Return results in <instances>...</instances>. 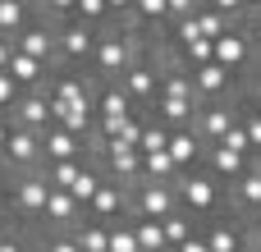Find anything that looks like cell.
<instances>
[{
	"instance_id": "277c9868",
	"label": "cell",
	"mask_w": 261,
	"mask_h": 252,
	"mask_svg": "<svg viewBox=\"0 0 261 252\" xmlns=\"http://www.w3.org/2000/svg\"><path fill=\"white\" fill-rule=\"evenodd\" d=\"M14 110H18V129H32V133H46V124L55 119V101H50V92H28Z\"/></svg>"
},
{
	"instance_id": "f6af8a7d",
	"label": "cell",
	"mask_w": 261,
	"mask_h": 252,
	"mask_svg": "<svg viewBox=\"0 0 261 252\" xmlns=\"http://www.w3.org/2000/svg\"><path fill=\"white\" fill-rule=\"evenodd\" d=\"M179 252H206V239H188V243H184Z\"/></svg>"
},
{
	"instance_id": "d6986e66",
	"label": "cell",
	"mask_w": 261,
	"mask_h": 252,
	"mask_svg": "<svg viewBox=\"0 0 261 252\" xmlns=\"http://www.w3.org/2000/svg\"><path fill=\"white\" fill-rule=\"evenodd\" d=\"M78 174H83V161H60V165H50V174H46V184H50L55 193H73V184H78Z\"/></svg>"
},
{
	"instance_id": "e0dca14e",
	"label": "cell",
	"mask_w": 261,
	"mask_h": 252,
	"mask_svg": "<svg viewBox=\"0 0 261 252\" xmlns=\"http://www.w3.org/2000/svg\"><path fill=\"white\" fill-rule=\"evenodd\" d=\"M234 124H239V119H234V110H225V106H211V110H206V115L197 119L202 138H216V142H220V138H225V133H229Z\"/></svg>"
},
{
	"instance_id": "484cf974",
	"label": "cell",
	"mask_w": 261,
	"mask_h": 252,
	"mask_svg": "<svg viewBox=\"0 0 261 252\" xmlns=\"http://www.w3.org/2000/svg\"><path fill=\"white\" fill-rule=\"evenodd\" d=\"M193 18H197V28H202V37H206V41H220V37L234 28V23H225V14H220V9H202V14H193Z\"/></svg>"
},
{
	"instance_id": "4dcf8cb0",
	"label": "cell",
	"mask_w": 261,
	"mask_h": 252,
	"mask_svg": "<svg viewBox=\"0 0 261 252\" xmlns=\"http://www.w3.org/2000/svg\"><path fill=\"white\" fill-rule=\"evenodd\" d=\"M239 202L252 207V211H261V170H248V174L239 179Z\"/></svg>"
},
{
	"instance_id": "5bb4252c",
	"label": "cell",
	"mask_w": 261,
	"mask_h": 252,
	"mask_svg": "<svg viewBox=\"0 0 261 252\" xmlns=\"http://www.w3.org/2000/svg\"><path fill=\"white\" fill-rule=\"evenodd\" d=\"M14 51H23V55H32V60H41V64H46V55L55 51V37H50V28H46V23H41V28H23Z\"/></svg>"
},
{
	"instance_id": "60d3db41",
	"label": "cell",
	"mask_w": 261,
	"mask_h": 252,
	"mask_svg": "<svg viewBox=\"0 0 261 252\" xmlns=\"http://www.w3.org/2000/svg\"><path fill=\"white\" fill-rule=\"evenodd\" d=\"M243 133H248V142L261 152V115H252V119H243Z\"/></svg>"
},
{
	"instance_id": "f907efd6",
	"label": "cell",
	"mask_w": 261,
	"mask_h": 252,
	"mask_svg": "<svg viewBox=\"0 0 261 252\" xmlns=\"http://www.w3.org/2000/svg\"><path fill=\"white\" fill-rule=\"evenodd\" d=\"M257 28H261V9H257Z\"/></svg>"
},
{
	"instance_id": "2e32d148",
	"label": "cell",
	"mask_w": 261,
	"mask_h": 252,
	"mask_svg": "<svg viewBox=\"0 0 261 252\" xmlns=\"http://www.w3.org/2000/svg\"><path fill=\"white\" fill-rule=\"evenodd\" d=\"M193 92H202V96H220V92H229V69H220V64H202V69L193 73Z\"/></svg>"
},
{
	"instance_id": "f35d334b",
	"label": "cell",
	"mask_w": 261,
	"mask_h": 252,
	"mask_svg": "<svg viewBox=\"0 0 261 252\" xmlns=\"http://www.w3.org/2000/svg\"><path fill=\"white\" fill-rule=\"evenodd\" d=\"M23 101V87L9 78V73H0V110H9V106H18Z\"/></svg>"
},
{
	"instance_id": "5b68a950",
	"label": "cell",
	"mask_w": 261,
	"mask_h": 252,
	"mask_svg": "<svg viewBox=\"0 0 261 252\" xmlns=\"http://www.w3.org/2000/svg\"><path fill=\"white\" fill-rule=\"evenodd\" d=\"M46 202H50V184H46V174H28V179L14 188V207H18V216H46Z\"/></svg>"
},
{
	"instance_id": "83f0119b",
	"label": "cell",
	"mask_w": 261,
	"mask_h": 252,
	"mask_svg": "<svg viewBox=\"0 0 261 252\" xmlns=\"http://www.w3.org/2000/svg\"><path fill=\"white\" fill-rule=\"evenodd\" d=\"M96 188H101V174H96L92 165H83V174H78V184H73V193H69V197H73L78 207H92Z\"/></svg>"
},
{
	"instance_id": "8d00e7d4",
	"label": "cell",
	"mask_w": 261,
	"mask_h": 252,
	"mask_svg": "<svg viewBox=\"0 0 261 252\" xmlns=\"http://www.w3.org/2000/svg\"><path fill=\"white\" fill-rule=\"evenodd\" d=\"M73 18H110V5L106 0H78L73 5Z\"/></svg>"
},
{
	"instance_id": "8fae6325",
	"label": "cell",
	"mask_w": 261,
	"mask_h": 252,
	"mask_svg": "<svg viewBox=\"0 0 261 252\" xmlns=\"http://www.w3.org/2000/svg\"><path fill=\"white\" fill-rule=\"evenodd\" d=\"M124 92H128V101H151V96L161 101V78H156V69L138 60V64L128 69V78H124Z\"/></svg>"
},
{
	"instance_id": "d6a6232c",
	"label": "cell",
	"mask_w": 261,
	"mask_h": 252,
	"mask_svg": "<svg viewBox=\"0 0 261 252\" xmlns=\"http://www.w3.org/2000/svg\"><path fill=\"white\" fill-rule=\"evenodd\" d=\"M161 230H165V243H174V248H184L193 234H188V220L184 216H170V220H161Z\"/></svg>"
},
{
	"instance_id": "ba28073f",
	"label": "cell",
	"mask_w": 261,
	"mask_h": 252,
	"mask_svg": "<svg viewBox=\"0 0 261 252\" xmlns=\"http://www.w3.org/2000/svg\"><path fill=\"white\" fill-rule=\"evenodd\" d=\"M92 51H96L92 23H64L60 28V55L64 60H92Z\"/></svg>"
},
{
	"instance_id": "1f68e13d",
	"label": "cell",
	"mask_w": 261,
	"mask_h": 252,
	"mask_svg": "<svg viewBox=\"0 0 261 252\" xmlns=\"http://www.w3.org/2000/svg\"><path fill=\"white\" fill-rule=\"evenodd\" d=\"M174 170H179V165L170 161V152H161V156H142V174H151L156 184H161V179H170Z\"/></svg>"
},
{
	"instance_id": "7dc6e473",
	"label": "cell",
	"mask_w": 261,
	"mask_h": 252,
	"mask_svg": "<svg viewBox=\"0 0 261 252\" xmlns=\"http://www.w3.org/2000/svg\"><path fill=\"white\" fill-rule=\"evenodd\" d=\"M252 239L261 243V211H257V220H252Z\"/></svg>"
},
{
	"instance_id": "ac0fdd59",
	"label": "cell",
	"mask_w": 261,
	"mask_h": 252,
	"mask_svg": "<svg viewBox=\"0 0 261 252\" xmlns=\"http://www.w3.org/2000/svg\"><path fill=\"white\" fill-rule=\"evenodd\" d=\"M41 60H32V55H23V51H14V60H9V78L18 83V87H28V83H41Z\"/></svg>"
},
{
	"instance_id": "ee69618b",
	"label": "cell",
	"mask_w": 261,
	"mask_h": 252,
	"mask_svg": "<svg viewBox=\"0 0 261 252\" xmlns=\"http://www.w3.org/2000/svg\"><path fill=\"white\" fill-rule=\"evenodd\" d=\"M0 252H23V243H18L14 234H0Z\"/></svg>"
},
{
	"instance_id": "d590c367",
	"label": "cell",
	"mask_w": 261,
	"mask_h": 252,
	"mask_svg": "<svg viewBox=\"0 0 261 252\" xmlns=\"http://www.w3.org/2000/svg\"><path fill=\"white\" fill-rule=\"evenodd\" d=\"M110 252H142V248H138V234L115 225V230H110Z\"/></svg>"
},
{
	"instance_id": "3957f363",
	"label": "cell",
	"mask_w": 261,
	"mask_h": 252,
	"mask_svg": "<svg viewBox=\"0 0 261 252\" xmlns=\"http://www.w3.org/2000/svg\"><path fill=\"white\" fill-rule=\"evenodd\" d=\"M50 101H55V119H64V115H92V96H87V87L78 78H60L50 87Z\"/></svg>"
},
{
	"instance_id": "c3c4849f",
	"label": "cell",
	"mask_w": 261,
	"mask_h": 252,
	"mask_svg": "<svg viewBox=\"0 0 261 252\" xmlns=\"http://www.w3.org/2000/svg\"><path fill=\"white\" fill-rule=\"evenodd\" d=\"M257 115H261V92H257Z\"/></svg>"
},
{
	"instance_id": "bcb514c9",
	"label": "cell",
	"mask_w": 261,
	"mask_h": 252,
	"mask_svg": "<svg viewBox=\"0 0 261 252\" xmlns=\"http://www.w3.org/2000/svg\"><path fill=\"white\" fill-rule=\"evenodd\" d=\"M9 133H14V129H9V124L0 119V156H5V142H9Z\"/></svg>"
},
{
	"instance_id": "7c38bea8",
	"label": "cell",
	"mask_w": 261,
	"mask_h": 252,
	"mask_svg": "<svg viewBox=\"0 0 261 252\" xmlns=\"http://www.w3.org/2000/svg\"><path fill=\"white\" fill-rule=\"evenodd\" d=\"M96 110H101V124H124V119H133V101H128L124 87H106V92L96 96Z\"/></svg>"
},
{
	"instance_id": "6da1fadb",
	"label": "cell",
	"mask_w": 261,
	"mask_h": 252,
	"mask_svg": "<svg viewBox=\"0 0 261 252\" xmlns=\"http://www.w3.org/2000/svg\"><path fill=\"white\" fill-rule=\"evenodd\" d=\"M92 64H96L101 73H128V69L138 64V46H133L128 37H115V32H106V37H96Z\"/></svg>"
},
{
	"instance_id": "d4e9b609",
	"label": "cell",
	"mask_w": 261,
	"mask_h": 252,
	"mask_svg": "<svg viewBox=\"0 0 261 252\" xmlns=\"http://www.w3.org/2000/svg\"><path fill=\"white\" fill-rule=\"evenodd\" d=\"M206 252H243L239 230H229V225H216V230L206 234Z\"/></svg>"
},
{
	"instance_id": "ffe728a7",
	"label": "cell",
	"mask_w": 261,
	"mask_h": 252,
	"mask_svg": "<svg viewBox=\"0 0 261 252\" xmlns=\"http://www.w3.org/2000/svg\"><path fill=\"white\" fill-rule=\"evenodd\" d=\"M133 234H138V248L142 252H165V230H161V220H138L133 225Z\"/></svg>"
},
{
	"instance_id": "e575fe53",
	"label": "cell",
	"mask_w": 261,
	"mask_h": 252,
	"mask_svg": "<svg viewBox=\"0 0 261 252\" xmlns=\"http://www.w3.org/2000/svg\"><path fill=\"white\" fill-rule=\"evenodd\" d=\"M161 115L170 124H193V101H161Z\"/></svg>"
},
{
	"instance_id": "7402d4cb",
	"label": "cell",
	"mask_w": 261,
	"mask_h": 252,
	"mask_svg": "<svg viewBox=\"0 0 261 252\" xmlns=\"http://www.w3.org/2000/svg\"><path fill=\"white\" fill-rule=\"evenodd\" d=\"M92 211H96L101 220L119 216V211H124V193H119V188H110V184H101V188H96V197H92Z\"/></svg>"
},
{
	"instance_id": "cb8c5ba5",
	"label": "cell",
	"mask_w": 261,
	"mask_h": 252,
	"mask_svg": "<svg viewBox=\"0 0 261 252\" xmlns=\"http://www.w3.org/2000/svg\"><path fill=\"white\" fill-rule=\"evenodd\" d=\"M73 239H78V252H110V230L101 225H83Z\"/></svg>"
},
{
	"instance_id": "b9f144b4",
	"label": "cell",
	"mask_w": 261,
	"mask_h": 252,
	"mask_svg": "<svg viewBox=\"0 0 261 252\" xmlns=\"http://www.w3.org/2000/svg\"><path fill=\"white\" fill-rule=\"evenodd\" d=\"M9 60H14V46L9 37H0V73H9Z\"/></svg>"
},
{
	"instance_id": "74e56055",
	"label": "cell",
	"mask_w": 261,
	"mask_h": 252,
	"mask_svg": "<svg viewBox=\"0 0 261 252\" xmlns=\"http://www.w3.org/2000/svg\"><path fill=\"white\" fill-rule=\"evenodd\" d=\"M220 147H229V152H239V156H248L252 152V142H248V133H243V124H234L225 138H220Z\"/></svg>"
},
{
	"instance_id": "9a60e30c",
	"label": "cell",
	"mask_w": 261,
	"mask_h": 252,
	"mask_svg": "<svg viewBox=\"0 0 261 252\" xmlns=\"http://www.w3.org/2000/svg\"><path fill=\"white\" fill-rule=\"evenodd\" d=\"M165 152H170V161H174V165H179V170L188 174V165H193V161L202 156V142H197V138H193L188 129H179V133H170V147H165Z\"/></svg>"
},
{
	"instance_id": "44dd1931",
	"label": "cell",
	"mask_w": 261,
	"mask_h": 252,
	"mask_svg": "<svg viewBox=\"0 0 261 252\" xmlns=\"http://www.w3.org/2000/svg\"><path fill=\"white\" fill-rule=\"evenodd\" d=\"M211 165H216L225 179H243V174H248V156H239V152H229V147H216Z\"/></svg>"
},
{
	"instance_id": "836d02e7",
	"label": "cell",
	"mask_w": 261,
	"mask_h": 252,
	"mask_svg": "<svg viewBox=\"0 0 261 252\" xmlns=\"http://www.w3.org/2000/svg\"><path fill=\"white\" fill-rule=\"evenodd\" d=\"M174 37H179V46H184V51H188L193 41H202V28H197V18H193V14H184V18L174 23Z\"/></svg>"
},
{
	"instance_id": "7bdbcfd3",
	"label": "cell",
	"mask_w": 261,
	"mask_h": 252,
	"mask_svg": "<svg viewBox=\"0 0 261 252\" xmlns=\"http://www.w3.org/2000/svg\"><path fill=\"white\" fill-rule=\"evenodd\" d=\"M46 252H78V239H50Z\"/></svg>"
},
{
	"instance_id": "30bf717a",
	"label": "cell",
	"mask_w": 261,
	"mask_h": 252,
	"mask_svg": "<svg viewBox=\"0 0 261 252\" xmlns=\"http://www.w3.org/2000/svg\"><path fill=\"white\" fill-rule=\"evenodd\" d=\"M41 156H50V165L78 161L83 156V138H73L69 129H50V133H41Z\"/></svg>"
},
{
	"instance_id": "7a4b0ae2",
	"label": "cell",
	"mask_w": 261,
	"mask_h": 252,
	"mask_svg": "<svg viewBox=\"0 0 261 252\" xmlns=\"http://www.w3.org/2000/svg\"><path fill=\"white\" fill-rule=\"evenodd\" d=\"M179 202H184L188 211H216V207H220V184H216L211 174H184Z\"/></svg>"
},
{
	"instance_id": "ab89813d",
	"label": "cell",
	"mask_w": 261,
	"mask_h": 252,
	"mask_svg": "<svg viewBox=\"0 0 261 252\" xmlns=\"http://www.w3.org/2000/svg\"><path fill=\"white\" fill-rule=\"evenodd\" d=\"M138 14L142 18H170V5L165 0H138Z\"/></svg>"
},
{
	"instance_id": "603a6c76",
	"label": "cell",
	"mask_w": 261,
	"mask_h": 252,
	"mask_svg": "<svg viewBox=\"0 0 261 252\" xmlns=\"http://www.w3.org/2000/svg\"><path fill=\"white\" fill-rule=\"evenodd\" d=\"M78 216V202L69 197V193H55L50 188V202H46V220H55V225H69Z\"/></svg>"
},
{
	"instance_id": "52a82bcc",
	"label": "cell",
	"mask_w": 261,
	"mask_h": 252,
	"mask_svg": "<svg viewBox=\"0 0 261 252\" xmlns=\"http://www.w3.org/2000/svg\"><path fill=\"white\" fill-rule=\"evenodd\" d=\"M138 211H142V220H170L174 216V193L165 188V184H142L138 188Z\"/></svg>"
},
{
	"instance_id": "681fc988",
	"label": "cell",
	"mask_w": 261,
	"mask_h": 252,
	"mask_svg": "<svg viewBox=\"0 0 261 252\" xmlns=\"http://www.w3.org/2000/svg\"><path fill=\"white\" fill-rule=\"evenodd\" d=\"M0 197H5V179H0Z\"/></svg>"
},
{
	"instance_id": "8992f818",
	"label": "cell",
	"mask_w": 261,
	"mask_h": 252,
	"mask_svg": "<svg viewBox=\"0 0 261 252\" xmlns=\"http://www.w3.org/2000/svg\"><path fill=\"white\" fill-rule=\"evenodd\" d=\"M101 156H106V165H110L119 179H138V174H142L138 147H128V142H119V138H106V142H101Z\"/></svg>"
},
{
	"instance_id": "4fadbf2b",
	"label": "cell",
	"mask_w": 261,
	"mask_h": 252,
	"mask_svg": "<svg viewBox=\"0 0 261 252\" xmlns=\"http://www.w3.org/2000/svg\"><path fill=\"white\" fill-rule=\"evenodd\" d=\"M216 64H220V69H239V64H248V37H243L239 28H229V32L216 41Z\"/></svg>"
},
{
	"instance_id": "4316f807",
	"label": "cell",
	"mask_w": 261,
	"mask_h": 252,
	"mask_svg": "<svg viewBox=\"0 0 261 252\" xmlns=\"http://www.w3.org/2000/svg\"><path fill=\"white\" fill-rule=\"evenodd\" d=\"M165 147H170V129L147 124V129H142V142H138V156H161Z\"/></svg>"
},
{
	"instance_id": "f1b7e54d",
	"label": "cell",
	"mask_w": 261,
	"mask_h": 252,
	"mask_svg": "<svg viewBox=\"0 0 261 252\" xmlns=\"http://www.w3.org/2000/svg\"><path fill=\"white\" fill-rule=\"evenodd\" d=\"M161 101H193V83H188V73H170V78L161 83Z\"/></svg>"
},
{
	"instance_id": "f546056e",
	"label": "cell",
	"mask_w": 261,
	"mask_h": 252,
	"mask_svg": "<svg viewBox=\"0 0 261 252\" xmlns=\"http://www.w3.org/2000/svg\"><path fill=\"white\" fill-rule=\"evenodd\" d=\"M23 5L18 0H0V37H9V32H23Z\"/></svg>"
},
{
	"instance_id": "9c48e42d",
	"label": "cell",
	"mask_w": 261,
	"mask_h": 252,
	"mask_svg": "<svg viewBox=\"0 0 261 252\" xmlns=\"http://www.w3.org/2000/svg\"><path fill=\"white\" fill-rule=\"evenodd\" d=\"M37 156H41V133H32V129H18V124H14V133H9V142H5V161L23 170V165H32Z\"/></svg>"
}]
</instances>
